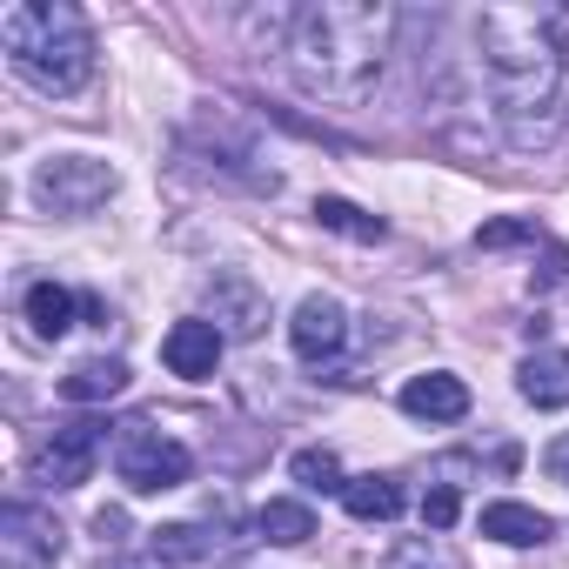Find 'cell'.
I'll return each instance as SVG.
<instances>
[{
    "label": "cell",
    "instance_id": "6da1fadb",
    "mask_svg": "<svg viewBox=\"0 0 569 569\" xmlns=\"http://www.w3.org/2000/svg\"><path fill=\"white\" fill-rule=\"evenodd\" d=\"M476 68L509 148H556L569 128V61L549 8H482Z\"/></svg>",
    "mask_w": 569,
    "mask_h": 569
},
{
    "label": "cell",
    "instance_id": "7a4b0ae2",
    "mask_svg": "<svg viewBox=\"0 0 569 569\" xmlns=\"http://www.w3.org/2000/svg\"><path fill=\"white\" fill-rule=\"evenodd\" d=\"M402 14L382 0H316L289 14V74L322 108H369L389 54H396Z\"/></svg>",
    "mask_w": 569,
    "mask_h": 569
},
{
    "label": "cell",
    "instance_id": "3957f363",
    "mask_svg": "<svg viewBox=\"0 0 569 569\" xmlns=\"http://www.w3.org/2000/svg\"><path fill=\"white\" fill-rule=\"evenodd\" d=\"M0 48L8 68L34 88V94H81L94 74V34L81 21V8L68 0H21V8L0 14Z\"/></svg>",
    "mask_w": 569,
    "mask_h": 569
},
{
    "label": "cell",
    "instance_id": "277c9868",
    "mask_svg": "<svg viewBox=\"0 0 569 569\" xmlns=\"http://www.w3.org/2000/svg\"><path fill=\"white\" fill-rule=\"evenodd\" d=\"M188 469H194V456H188L174 436L148 429V422H128V429H121V442H114V476H121L134 496L181 489V482H188Z\"/></svg>",
    "mask_w": 569,
    "mask_h": 569
},
{
    "label": "cell",
    "instance_id": "5b68a950",
    "mask_svg": "<svg viewBox=\"0 0 569 569\" xmlns=\"http://www.w3.org/2000/svg\"><path fill=\"white\" fill-rule=\"evenodd\" d=\"M114 194V168L108 161H88V154H54L34 168V201L54 208V214H88Z\"/></svg>",
    "mask_w": 569,
    "mask_h": 569
},
{
    "label": "cell",
    "instance_id": "8992f818",
    "mask_svg": "<svg viewBox=\"0 0 569 569\" xmlns=\"http://www.w3.org/2000/svg\"><path fill=\"white\" fill-rule=\"evenodd\" d=\"M61 562V522L34 502L0 509V569H54Z\"/></svg>",
    "mask_w": 569,
    "mask_h": 569
},
{
    "label": "cell",
    "instance_id": "52a82bcc",
    "mask_svg": "<svg viewBox=\"0 0 569 569\" xmlns=\"http://www.w3.org/2000/svg\"><path fill=\"white\" fill-rule=\"evenodd\" d=\"M94 456H101V422H61L34 449V482L41 489H81L94 476Z\"/></svg>",
    "mask_w": 569,
    "mask_h": 569
},
{
    "label": "cell",
    "instance_id": "ba28073f",
    "mask_svg": "<svg viewBox=\"0 0 569 569\" xmlns=\"http://www.w3.org/2000/svg\"><path fill=\"white\" fill-rule=\"evenodd\" d=\"M289 342H296L302 362H329V356H342V342H349V316H342V302H336V296H309V302L296 309V322H289Z\"/></svg>",
    "mask_w": 569,
    "mask_h": 569
},
{
    "label": "cell",
    "instance_id": "9c48e42d",
    "mask_svg": "<svg viewBox=\"0 0 569 569\" xmlns=\"http://www.w3.org/2000/svg\"><path fill=\"white\" fill-rule=\"evenodd\" d=\"M221 329L214 322H174L168 336H161V362H168V376H181V382H208L214 376V362H221Z\"/></svg>",
    "mask_w": 569,
    "mask_h": 569
},
{
    "label": "cell",
    "instance_id": "30bf717a",
    "mask_svg": "<svg viewBox=\"0 0 569 569\" xmlns=\"http://www.w3.org/2000/svg\"><path fill=\"white\" fill-rule=\"evenodd\" d=\"M208 309H214V329L221 336H261V322H268V302H261V289L248 274H214L208 281Z\"/></svg>",
    "mask_w": 569,
    "mask_h": 569
},
{
    "label": "cell",
    "instance_id": "8fae6325",
    "mask_svg": "<svg viewBox=\"0 0 569 569\" xmlns=\"http://www.w3.org/2000/svg\"><path fill=\"white\" fill-rule=\"evenodd\" d=\"M402 416H416V422H462L469 416V389L456 382V376H409L402 382Z\"/></svg>",
    "mask_w": 569,
    "mask_h": 569
},
{
    "label": "cell",
    "instance_id": "7c38bea8",
    "mask_svg": "<svg viewBox=\"0 0 569 569\" xmlns=\"http://www.w3.org/2000/svg\"><path fill=\"white\" fill-rule=\"evenodd\" d=\"M516 389H522V402H536V409H569V349H536V356L522 362Z\"/></svg>",
    "mask_w": 569,
    "mask_h": 569
},
{
    "label": "cell",
    "instance_id": "4fadbf2b",
    "mask_svg": "<svg viewBox=\"0 0 569 569\" xmlns=\"http://www.w3.org/2000/svg\"><path fill=\"white\" fill-rule=\"evenodd\" d=\"M482 536H496L509 549H536V542H549V516L529 509V502H489L482 509Z\"/></svg>",
    "mask_w": 569,
    "mask_h": 569
},
{
    "label": "cell",
    "instance_id": "5bb4252c",
    "mask_svg": "<svg viewBox=\"0 0 569 569\" xmlns=\"http://www.w3.org/2000/svg\"><path fill=\"white\" fill-rule=\"evenodd\" d=\"M121 389H128V362H114V356L74 362V369L61 376V396H68V402H114Z\"/></svg>",
    "mask_w": 569,
    "mask_h": 569
},
{
    "label": "cell",
    "instance_id": "9a60e30c",
    "mask_svg": "<svg viewBox=\"0 0 569 569\" xmlns=\"http://www.w3.org/2000/svg\"><path fill=\"white\" fill-rule=\"evenodd\" d=\"M342 502H349L356 522H396L402 516V482L396 476H356L342 489Z\"/></svg>",
    "mask_w": 569,
    "mask_h": 569
},
{
    "label": "cell",
    "instance_id": "2e32d148",
    "mask_svg": "<svg viewBox=\"0 0 569 569\" xmlns=\"http://www.w3.org/2000/svg\"><path fill=\"white\" fill-rule=\"evenodd\" d=\"M28 322H34V336L61 342L74 329V296L61 289V281H34V289H28Z\"/></svg>",
    "mask_w": 569,
    "mask_h": 569
},
{
    "label": "cell",
    "instance_id": "e0dca14e",
    "mask_svg": "<svg viewBox=\"0 0 569 569\" xmlns=\"http://www.w3.org/2000/svg\"><path fill=\"white\" fill-rule=\"evenodd\" d=\"M254 529H261L268 542H281V549H296V542L316 536V516H309V502H261Z\"/></svg>",
    "mask_w": 569,
    "mask_h": 569
},
{
    "label": "cell",
    "instance_id": "ac0fdd59",
    "mask_svg": "<svg viewBox=\"0 0 569 569\" xmlns=\"http://www.w3.org/2000/svg\"><path fill=\"white\" fill-rule=\"evenodd\" d=\"M289 469H296V482H302V489H316V496H342V489H349V476H342L336 449H302Z\"/></svg>",
    "mask_w": 569,
    "mask_h": 569
},
{
    "label": "cell",
    "instance_id": "d6986e66",
    "mask_svg": "<svg viewBox=\"0 0 569 569\" xmlns=\"http://www.w3.org/2000/svg\"><path fill=\"white\" fill-rule=\"evenodd\" d=\"M316 214H322V228H336V234H356V241H382L389 228L376 221V214H362L356 201H316Z\"/></svg>",
    "mask_w": 569,
    "mask_h": 569
},
{
    "label": "cell",
    "instance_id": "ffe728a7",
    "mask_svg": "<svg viewBox=\"0 0 569 569\" xmlns=\"http://www.w3.org/2000/svg\"><path fill=\"white\" fill-rule=\"evenodd\" d=\"M456 509H462V502H456V482H436V489L422 496V522H429V529H449Z\"/></svg>",
    "mask_w": 569,
    "mask_h": 569
},
{
    "label": "cell",
    "instance_id": "44dd1931",
    "mask_svg": "<svg viewBox=\"0 0 569 569\" xmlns=\"http://www.w3.org/2000/svg\"><path fill=\"white\" fill-rule=\"evenodd\" d=\"M389 569H449V562H442V549H436L429 536H416V542H402V549L389 556Z\"/></svg>",
    "mask_w": 569,
    "mask_h": 569
},
{
    "label": "cell",
    "instance_id": "7402d4cb",
    "mask_svg": "<svg viewBox=\"0 0 569 569\" xmlns=\"http://www.w3.org/2000/svg\"><path fill=\"white\" fill-rule=\"evenodd\" d=\"M516 241H536V228L529 221H489V228H476V248H516Z\"/></svg>",
    "mask_w": 569,
    "mask_h": 569
},
{
    "label": "cell",
    "instance_id": "603a6c76",
    "mask_svg": "<svg viewBox=\"0 0 569 569\" xmlns=\"http://www.w3.org/2000/svg\"><path fill=\"white\" fill-rule=\"evenodd\" d=\"M101 569H174V562H161L154 549H141V556H108Z\"/></svg>",
    "mask_w": 569,
    "mask_h": 569
},
{
    "label": "cell",
    "instance_id": "cb8c5ba5",
    "mask_svg": "<svg viewBox=\"0 0 569 569\" xmlns=\"http://www.w3.org/2000/svg\"><path fill=\"white\" fill-rule=\"evenodd\" d=\"M542 462H549V476H556V482H562V489H569V436H556V442H549V456H542Z\"/></svg>",
    "mask_w": 569,
    "mask_h": 569
}]
</instances>
